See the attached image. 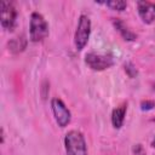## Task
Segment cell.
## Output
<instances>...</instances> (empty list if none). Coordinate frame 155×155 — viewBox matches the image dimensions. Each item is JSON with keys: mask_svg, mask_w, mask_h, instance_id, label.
Listing matches in <instances>:
<instances>
[{"mask_svg": "<svg viewBox=\"0 0 155 155\" xmlns=\"http://www.w3.org/2000/svg\"><path fill=\"white\" fill-rule=\"evenodd\" d=\"M126 111H127V103H122L119 107L113 109V111H111V125H113L114 128H116V130L121 128V126L124 125V121H125Z\"/></svg>", "mask_w": 155, "mask_h": 155, "instance_id": "obj_10", "label": "cell"}, {"mask_svg": "<svg viewBox=\"0 0 155 155\" xmlns=\"http://www.w3.org/2000/svg\"><path fill=\"white\" fill-rule=\"evenodd\" d=\"M155 108V101L153 99H144L140 102V109L143 111H149Z\"/></svg>", "mask_w": 155, "mask_h": 155, "instance_id": "obj_13", "label": "cell"}, {"mask_svg": "<svg viewBox=\"0 0 155 155\" xmlns=\"http://www.w3.org/2000/svg\"><path fill=\"white\" fill-rule=\"evenodd\" d=\"M27 45H28V39L24 34L17 35L7 41V48L13 54H18V53L23 52L27 48Z\"/></svg>", "mask_w": 155, "mask_h": 155, "instance_id": "obj_9", "label": "cell"}, {"mask_svg": "<svg viewBox=\"0 0 155 155\" xmlns=\"http://www.w3.org/2000/svg\"><path fill=\"white\" fill-rule=\"evenodd\" d=\"M67 155H87V144L84 134L78 130H70L64 136Z\"/></svg>", "mask_w": 155, "mask_h": 155, "instance_id": "obj_2", "label": "cell"}, {"mask_svg": "<svg viewBox=\"0 0 155 155\" xmlns=\"http://www.w3.org/2000/svg\"><path fill=\"white\" fill-rule=\"evenodd\" d=\"M0 23L1 27L7 30L12 31L17 25V10L11 1L2 0L0 2Z\"/></svg>", "mask_w": 155, "mask_h": 155, "instance_id": "obj_4", "label": "cell"}, {"mask_svg": "<svg viewBox=\"0 0 155 155\" xmlns=\"http://www.w3.org/2000/svg\"><path fill=\"white\" fill-rule=\"evenodd\" d=\"M5 142V132H4V128H1V143L4 144Z\"/></svg>", "mask_w": 155, "mask_h": 155, "instance_id": "obj_16", "label": "cell"}, {"mask_svg": "<svg viewBox=\"0 0 155 155\" xmlns=\"http://www.w3.org/2000/svg\"><path fill=\"white\" fill-rule=\"evenodd\" d=\"M51 109L57 125L62 128L67 127L71 120V113L65 105V103L61 98L54 97L51 99Z\"/></svg>", "mask_w": 155, "mask_h": 155, "instance_id": "obj_6", "label": "cell"}, {"mask_svg": "<svg viewBox=\"0 0 155 155\" xmlns=\"http://www.w3.org/2000/svg\"><path fill=\"white\" fill-rule=\"evenodd\" d=\"M48 23L40 12H31L29 22V39L31 42H41L48 36Z\"/></svg>", "mask_w": 155, "mask_h": 155, "instance_id": "obj_1", "label": "cell"}, {"mask_svg": "<svg viewBox=\"0 0 155 155\" xmlns=\"http://www.w3.org/2000/svg\"><path fill=\"white\" fill-rule=\"evenodd\" d=\"M151 147L155 148V137H154V139H153V142H151Z\"/></svg>", "mask_w": 155, "mask_h": 155, "instance_id": "obj_17", "label": "cell"}, {"mask_svg": "<svg viewBox=\"0 0 155 155\" xmlns=\"http://www.w3.org/2000/svg\"><path fill=\"white\" fill-rule=\"evenodd\" d=\"M113 25L114 28L119 31V34L121 35V38L125 40V41H136L137 40V34L134 31H132L128 25L121 19V18H113Z\"/></svg>", "mask_w": 155, "mask_h": 155, "instance_id": "obj_8", "label": "cell"}, {"mask_svg": "<svg viewBox=\"0 0 155 155\" xmlns=\"http://www.w3.org/2000/svg\"><path fill=\"white\" fill-rule=\"evenodd\" d=\"M137 12L143 23L151 24L155 21V2L148 0L137 1Z\"/></svg>", "mask_w": 155, "mask_h": 155, "instance_id": "obj_7", "label": "cell"}, {"mask_svg": "<svg viewBox=\"0 0 155 155\" xmlns=\"http://www.w3.org/2000/svg\"><path fill=\"white\" fill-rule=\"evenodd\" d=\"M107 7H109L110 10L113 11H117V12H122L126 10L127 7V2L124 1V0H109V1H105L103 2Z\"/></svg>", "mask_w": 155, "mask_h": 155, "instance_id": "obj_11", "label": "cell"}, {"mask_svg": "<svg viewBox=\"0 0 155 155\" xmlns=\"http://www.w3.org/2000/svg\"><path fill=\"white\" fill-rule=\"evenodd\" d=\"M85 63L91 70L103 71L114 65V59L110 54L88 52L85 54Z\"/></svg>", "mask_w": 155, "mask_h": 155, "instance_id": "obj_5", "label": "cell"}, {"mask_svg": "<svg viewBox=\"0 0 155 155\" xmlns=\"http://www.w3.org/2000/svg\"><path fill=\"white\" fill-rule=\"evenodd\" d=\"M124 70H125V73L127 74V76L131 78V79H133V78H136V76L138 75V70H137L136 65H134L132 62H126V63L124 64Z\"/></svg>", "mask_w": 155, "mask_h": 155, "instance_id": "obj_12", "label": "cell"}, {"mask_svg": "<svg viewBox=\"0 0 155 155\" xmlns=\"http://www.w3.org/2000/svg\"><path fill=\"white\" fill-rule=\"evenodd\" d=\"M40 92H41V97L44 98V99H46V97L48 96V92H50V84L45 80V81H42V84H41V88H40Z\"/></svg>", "mask_w": 155, "mask_h": 155, "instance_id": "obj_14", "label": "cell"}, {"mask_svg": "<svg viewBox=\"0 0 155 155\" xmlns=\"http://www.w3.org/2000/svg\"><path fill=\"white\" fill-rule=\"evenodd\" d=\"M91 35V19L86 15H81L78 21V25L74 33V45L78 51H82Z\"/></svg>", "mask_w": 155, "mask_h": 155, "instance_id": "obj_3", "label": "cell"}, {"mask_svg": "<svg viewBox=\"0 0 155 155\" xmlns=\"http://www.w3.org/2000/svg\"><path fill=\"white\" fill-rule=\"evenodd\" d=\"M133 153H134L136 155H145L144 149H143V147H142L140 144H137V145L133 147Z\"/></svg>", "mask_w": 155, "mask_h": 155, "instance_id": "obj_15", "label": "cell"}]
</instances>
